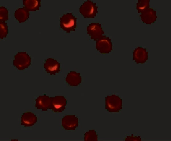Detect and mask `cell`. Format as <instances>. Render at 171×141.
Masks as SVG:
<instances>
[{
  "instance_id": "obj_3",
  "label": "cell",
  "mask_w": 171,
  "mask_h": 141,
  "mask_svg": "<svg viewBox=\"0 0 171 141\" xmlns=\"http://www.w3.org/2000/svg\"><path fill=\"white\" fill-rule=\"evenodd\" d=\"M31 58L26 52H20L14 56L13 64L18 70L27 68L31 64Z\"/></svg>"
},
{
  "instance_id": "obj_21",
  "label": "cell",
  "mask_w": 171,
  "mask_h": 141,
  "mask_svg": "<svg viewBox=\"0 0 171 141\" xmlns=\"http://www.w3.org/2000/svg\"><path fill=\"white\" fill-rule=\"evenodd\" d=\"M125 141H141L140 136H134L133 134L131 136H127L125 139Z\"/></svg>"
},
{
  "instance_id": "obj_16",
  "label": "cell",
  "mask_w": 171,
  "mask_h": 141,
  "mask_svg": "<svg viewBox=\"0 0 171 141\" xmlns=\"http://www.w3.org/2000/svg\"><path fill=\"white\" fill-rule=\"evenodd\" d=\"M23 4L29 11L39 10L41 6L40 0H23Z\"/></svg>"
},
{
  "instance_id": "obj_15",
  "label": "cell",
  "mask_w": 171,
  "mask_h": 141,
  "mask_svg": "<svg viewBox=\"0 0 171 141\" xmlns=\"http://www.w3.org/2000/svg\"><path fill=\"white\" fill-rule=\"evenodd\" d=\"M29 11L24 6L18 8L14 13V16L20 22H24L29 18Z\"/></svg>"
},
{
  "instance_id": "obj_11",
  "label": "cell",
  "mask_w": 171,
  "mask_h": 141,
  "mask_svg": "<svg viewBox=\"0 0 171 141\" xmlns=\"http://www.w3.org/2000/svg\"><path fill=\"white\" fill-rule=\"evenodd\" d=\"M148 52L146 48L138 47L135 48L133 53V59L137 64L145 63L148 58Z\"/></svg>"
},
{
  "instance_id": "obj_9",
  "label": "cell",
  "mask_w": 171,
  "mask_h": 141,
  "mask_svg": "<svg viewBox=\"0 0 171 141\" xmlns=\"http://www.w3.org/2000/svg\"><path fill=\"white\" fill-rule=\"evenodd\" d=\"M78 119L74 115H66L62 119V126L66 130H74L78 125Z\"/></svg>"
},
{
  "instance_id": "obj_18",
  "label": "cell",
  "mask_w": 171,
  "mask_h": 141,
  "mask_svg": "<svg viewBox=\"0 0 171 141\" xmlns=\"http://www.w3.org/2000/svg\"><path fill=\"white\" fill-rule=\"evenodd\" d=\"M96 133V132L94 130L87 132L84 135V140L86 141H97L98 135Z\"/></svg>"
},
{
  "instance_id": "obj_10",
  "label": "cell",
  "mask_w": 171,
  "mask_h": 141,
  "mask_svg": "<svg viewBox=\"0 0 171 141\" xmlns=\"http://www.w3.org/2000/svg\"><path fill=\"white\" fill-rule=\"evenodd\" d=\"M142 21L146 24H151L156 20V11L152 8L149 7L139 15Z\"/></svg>"
},
{
  "instance_id": "obj_1",
  "label": "cell",
  "mask_w": 171,
  "mask_h": 141,
  "mask_svg": "<svg viewBox=\"0 0 171 141\" xmlns=\"http://www.w3.org/2000/svg\"><path fill=\"white\" fill-rule=\"evenodd\" d=\"M60 27L67 33L75 31L77 27V19L72 13L64 14L60 18Z\"/></svg>"
},
{
  "instance_id": "obj_5",
  "label": "cell",
  "mask_w": 171,
  "mask_h": 141,
  "mask_svg": "<svg viewBox=\"0 0 171 141\" xmlns=\"http://www.w3.org/2000/svg\"><path fill=\"white\" fill-rule=\"evenodd\" d=\"M96 48L101 53H109L112 50V44L111 39L106 35H103L96 40Z\"/></svg>"
},
{
  "instance_id": "obj_17",
  "label": "cell",
  "mask_w": 171,
  "mask_h": 141,
  "mask_svg": "<svg viewBox=\"0 0 171 141\" xmlns=\"http://www.w3.org/2000/svg\"><path fill=\"white\" fill-rule=\"evenodd\" d=\"M150 1V0H138L136 7L138 13H141L149 7Z\"/></svg>"
},
{
  "instance_id": "obj_13",
  "label": "cell",
  "mask_w": 171,
  "mask_h": 141,
  "mask_svg": "<svg viewBox=\"0 0 171 141\" xmlns=\"http://www.w3.org/2000/svg\"><path fill=\"white\" fill-rule=\"evenodd\" d=\"M37 117L32 112H27L23 113L21 117V125L31 127L37 122Z\"/></svg>"
},
{
  "instance_id": "obj_2",
  "label": "cell",
  "mask_w": 171,
  "mask_h": 141,
  "mask_svg": "<svg viewBox=\"0 0 171 141\" xmlns=\"http://www.w3.org/2000/svg\"><path fill=\"white\" fill-rule=\"evenodd\" d=\"M105 109L110 112H118L122 109V99L115 94L105 97Z\"/></svg>"
},
{
  "instance_id": "obj_6",
  "label": "cell",
  "mask_w": 171,
  "mask_h": 141,
  "mask_svg": "<svg viewBox=\"0 0 171 141\" xmlns=\"http://www.w3.org/2000/svg\"><path fill=\"white\" fill-rule=\"evenodd\" d=\"M88 34L91 36V39L96 41L104 34L101 24L99 22H93L90 23L87 27Z\"/></svg>"
},
{
  "instance_id": "obj_7",
  "label": "cell",
  "mask_w": 171,
  "mask_h": 141,
  "mask_svg": "<svg viewBox=\"0 0 171 141\" xmlns=\"http://www.w3.org/2000/svg\"><path fill=\"white\" fill-rule=\"evenodd\" d=\"M51 98V102L50 109L54 112H62L65 109L67 101L64 96H56Z\"/></svg>"
},
{
  "instance_id": "obj_8",
  "label": "cell",
  "mask_w": 171,
  "mask_h": 141,
  "mask_svg": "<svg viewBox=\"0 0 171 141\" xmlns=\"http://www.w3.org/2000/svg\"><path fill=\"white\" fill-rule=\"evenodd\" d=\"M44 67L45 71L50 75H55L61 71L60 64L56 60L51 58L46 60Z\"/></svg>"
},
{
  "instance_id": "obj_14",
  "label": "cell",
  "mask_w": 171,
  "mask_h": 141,
  "mask_svg": "<svg viewBox=\"0 0 171 141\" xmlns=\"http://www.w3.org/2000/svg\"><path fill=\"white\" fill-rule=\"evenodd\" d=\"M80 73L75 71H70L67 75L65 81L70 85L77 86L82 81V78Z\"/></svg>"
},
{
  "instance_id": "obj_4",
  "label": "cell",
  "mask_w": 171,
  "mask_h": 141,
  "mask_svg": "<svg viewBox=\"0 0 171 141\" xmlns=\"http://www.w3.org/2000/svg\"><path fill=\"white\" fill-rule=\"evenodd\" d=\"M96 3L91 0H87L80 6L79 11L85 18H93L98 13Z\"/></svg>"
},
{
  "instance_id": "obj_12",
  "label": "cell",
  "mask_w": 171,
  "mask_h": 141,
  "mask_svg": "<svg viewBox=\"0 0 171 141\" xmlns=\"http://www.w3.org/2000/svg\"><path fill=\"white\" fill-rule=\"evenodd\" d=\"M35 101V107L37 109H42L43 111L50 109L51 99L49 96L45 95L39 96Z\"/></svg>"
},
{
  "instance_id": "obj_20",
  "label": "cell",
  "mask_w": 171,
  "mask_h": 141,
  "mask_svg": "<svg viewBox=\"0 0 171 141\" xmlns=\"http://www.w3.org/2000/svg\"><path fill=\"white\" fill-rule=\"evenodd\" d=\"M8 19V10L3 6L0 7V21L5 22Z\"/></svg>"
},
{
  "instance_id": "obj_19",
  "label": "cell",
  "mask_w": 171,
  "mask_h": 141,
  "mask_svg": "<svg viewBox=\"0 0 171 141\" xmlns=\"http://www.w3.org/2000/svg\"><path fill=\"white\" fill-rule=\"evenodd\" d=\"M8 32L7 23L0 21V38L3 39L6 37Z\"/></svg>"
}]
</instances>
